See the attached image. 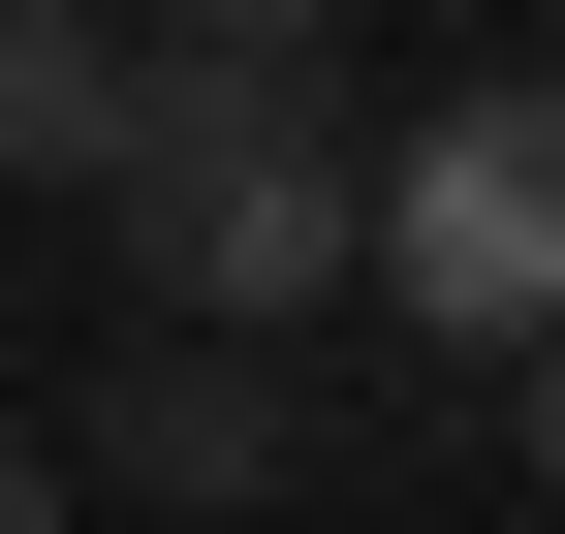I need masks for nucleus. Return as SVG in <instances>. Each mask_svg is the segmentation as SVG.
I'll return each mask as SVG.
<instances>
[{
    "instance_id": "nucleus-1",
    "label": "nucleus",
    "mask_w": 565,
    "mask_h": 534,
    "mask_svg": "<svg viewBox=\"0 0 565 534\" xmlns=\"http://www.w3.org/2000/svg\"><path fill=\"white\" fill-rule=\"evenodd\" d=\"M126 314L158 346H282V314L377 284V126H345V63H126Z\"/></svg>"
},
{
    "instance_id": "nucleus-2",
    "label": "nucleus",
    "mask_w": 565,
    "mask_h": 534,
    "mask_svg": "<svg viewBox=\"0 0 565 534\" xmlns=\"http://www.w3.org/2000/svg\"><path fill=\"white\" fill-rule=\"evenodd\" d=\"M377 314L471 346V377L565 346V63H471V95L377 126Z\"/></svg>"
},
{
    "instance_id": "nucleus-3",
    "label": "nucleus",
    "mask_w": 565,
    "mask_h": 534,
    "mask_svg": "<svg viewBox=\"0 0 565 534\" xmlns=\"http://www.w3.org/2000/svg\"><path fill=\"white\" fill-rule=\"evenodd\" d=\"M95 472L158 503V534H252L282 472H315V377H282V346H126L95 377Z\"/></svg>"
},
{
    "instance_id": "nucleus-4",
    "label": "nucleus",
    "mask_w": 565,
    "mask_h": 534,
    "mask_svg": "<svg viewBox=\"0 0 565 534\" xmlns=\"http://www.w3.org/2000/svg\"><path fill=\"white\" fill-rule=\"evenodd\" d=\"M126 158V0H0V189H95Z\"/></svg>"
},
{
    "instance_id": "nucleus-5",
    "label": "nucleus",
    "mask_w": 565,
    "mask_h": 534,
    "mask_svg": "<svg viewBox=\"0 0 565 534\" xmlns=\"http://www.w3.org/2000/svg\"><path fill=\"white\" fill-rule=\"evenodd\" d=\"M345 0H126V63H315Z\"/></svg>"
},
{
    "instance_id": "nucleus-6",
    "label": "nucleus",
    "mask_w": 565,
    "mask_h": 534,
    "mask_svg": "<svg viewBox=\"0 0 565 534\" xmlns=\"http://www.w3.org/2000/svg\"><path fill=\"white\" fill-rule=\"evenodd\" d=\"M503 472H534V503H565V346H534V377H503Z\"/></svg>"
},
{
    "instance_id": "nucleus-7",
    "label": "nucleus",
    "mask_w": 565,
    "mask_h": 534,
    "mask_svg": "<svg viewBox=\"0 0 565 534\" xmlns=\"http://www.w3.org/2000/svg\"><path fill=\"white\" fill-rule=\"evenodd\" d=\"M0 534H63V440H32V409H0Z\"/></svg>"
}]
</instances>
